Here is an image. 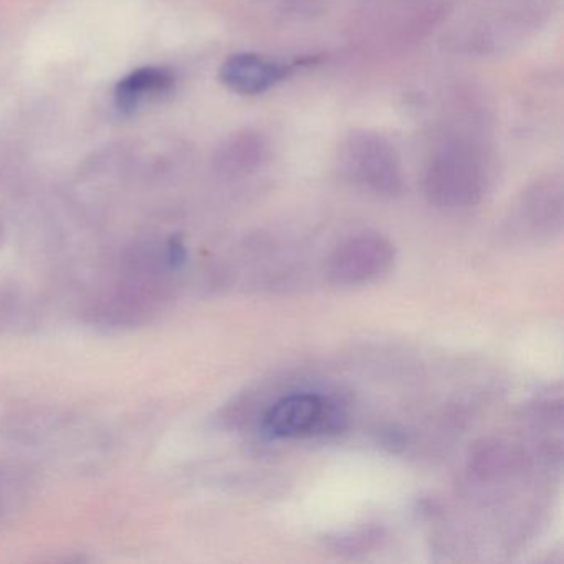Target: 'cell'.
<instances>
[{"label": "cell", "instance_id": "cell-5", "mask_svg": "<svg viewBox=\"0 0 564 564\" xmlns=\"http://www.w3.org/2000/svg\"><path fill=\"white\" fill-rule=\"evenodd\" d=\"M289 67L256 54H237L220 67L219 78L229 90L240 95H260L279 84Z\"/></svg>", "mask_w": 564, "mask_h": 564}, {"label": "cell", "instance_id": "cell-6", "mask_svg": "<svg viewBox=\"0 0 564 564\" xmlns=\"http://www.w3.org/2000/svg\"><path fill=\"white\" fill-rule=\"evenodd\" d=\"M523 220L536 236L560 232L563 224V186L560 180L536 184L523 200Z\"/></svg>", "mask_w": 564, "mask_h": 564}, {"label": "cell", "instance_id": "cell-2", "mask_svg": "<svg viewBox=\"0 0 564 564\" xmlns=\"http://www.w3.org/2000/svg\"><path fill=\"white\" fill-rule=\"evenodd\" d=\"M345 424L346 414L338 402L312 392L280 399L263 417V429L273 438L338 434Z\"/></svg>", "mask_w": 564, "mask_h": 564}, {"label": "cell", "instance_id": "cell-4", "mask_svg": "<svg viewBox=\"0 0 564 564\" xmlns=\"http://www.w3.org/2000/svg\"><path fill=\"white\" fill-rule=\"evenodd\" d=\"M395 252L392 243L376 234H361L336 247L326 260V279L336 286H361L381 279L391 270Z\"/></svg>", "mask_w": 564, "mask_h": 564}, {"label": "cell", "instance_id": "cell-7", "mask_svg": "<svg viewBox=\"0 0 564 564\" xmlns=\"http://www.w3.org/2000/svg\"><path fill=\"white\" fill-rule=\"evenodd\" d=\"M174 78L163 68H141L118 84L117 105L123 113L137 110L148 98H158L173 88Z\"/></svg>", "mask_w": 564, "mask_h": 564}, {"label": "cell", "instance_id": "cell-8", "mask_svg": "<svg viewBox=\"0 0 564 564\" xmlns=\"http://www.w3.org/2000/svg\"><path fill=\"white\" fill-rule=\"evenodd\" d=\"M269 154L265 140L257 133H240L230 138L217 154V166L230 176H246L262 166Z\"/></svg>", "mask_w": 564, "mask_h": 564}, {"label": "cell", "instance_id": "cell-1", "mask_svg": "<svg viewBox=\"0 0 564 564\" xmlns=\"http://www.w3.org/2000/svg\"><path fill=\"white\" fill-rule=\"evenodd\" d=\"M425 191L435 206L448 209L474 206L485 191L480 158L465 147L447 148L429 166Z\"/></svg>", "mask_w": 564, "mask_h": 564}, {"label": "cell", "instance_id": "cell-3", "mask_svg": "<svg viewBox=\"0 0 564 564\" xmlns=\"http://www.w3.org/2000/svg\"><path fill=\"white\" fill-rule=\"evenodd\" d=\"M341 164L352 183L372 193L395 196L402 189L398 153L381 134H351L343 147Z\"/></svg>", "mask_w": 564, "mask_h": 564}]
</instances>
